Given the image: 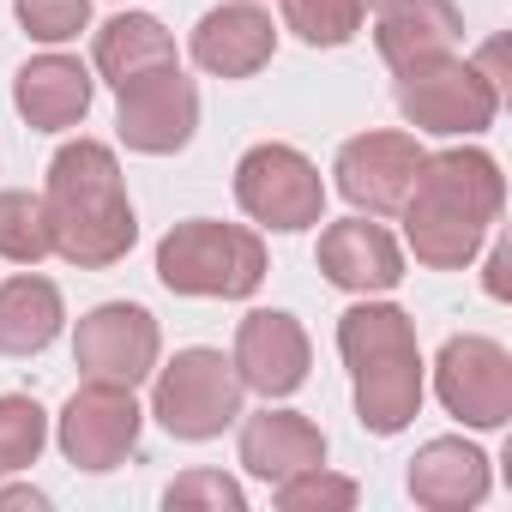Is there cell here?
Returning <instances> with one entry per match:
<instances>
[{
  "label": "cell",
  "mask_w": 512,
  "mask_h": 512,
  "mask_svg": "<svg viewBox=\"0 0 512 512\" xmlns=\"http://www.w3.org/2000/svg\"><path fill=\"white\" fill-rule=\"evenodd\" d=\"M506 205V181L500 163L476 145H452V151H428L410 193H404V241L422 266L434 272H464L476 260V247L488 241V229L500 223Z\"/></svg>",
  "instance_id": "1"
},
{
  "label": "cell",
  "mask_w": 512,
  "mask_h": 512,
  "mask_svg": "<svg viewBox=\"0 0 512 512\" xmlns=\"http://www.w3.org/2000/svg\"><path fill=\"white\" fill-rule=\"evenodd\" d=\"M43 211H49L55 253L79 272H103V266L127 260L133 241H139V217H133L121 163L97 139H73V145L55 151Z\"/></svg>",
  "instance_id": "2"
},
{
  "label": "cell",
  "mask_w": 512,
  "mask_h": 512,
  "mask_svg": "<svg viewBox=\"0 0 512 512\" xmlns=\"http://www.w3.org/2000/svg\"><path fill=\"white\" fill-rule=\"evenodd\" d=\"M338 350L356 386V422L380 440L404 434L422 416V344H416V320L392 302H356L338 320Z\"/></svg>",
  "instance_id": "3"
},
{
  "label": "cell",
  "mask_w": 512,
  "mask_h": 512,
  "mask_svg": "<svg viewBox=\"0 0 512 512\" xmlns=\"http://www.w3.org/2000/svg\"><path fill=\"white\" fill-rule=\"evenodd\" d=\"M157 278L169 296H211V302H247L266 284V241L217 223V217H187L157 241Z\"/></svg>",
  "instance_id": "4"
},
{
  "label": "cell",
  "mask_w": 512,
  "mask_h": 512,
  "mask_svg": "<svg viewBox=\"0 0 512 512\" xmlns=\"http://www.w3.org/2000/svg\"><path fill=\"white\" fill-rule=\"evenodd\" d=\"M241 374L223 350H175L169 368H157V392H151V416L175 434V440H217L223 428L241 422Z\"/></svg>",
  "instance_id": "5"
},
{
  "label": "cell",
  "mask_w": 512,
  "mask_h": 512,
  "mask_svg": "<svg viewBox=\"0 0 512 512\" xmlns=\"http://www.w3.org/2000/svg\"><path fill=\"white\" fill-rule=\"evenodd\" d=\"M398 115L416 133H440V139H470L488 133L500 115V85L476 67V61H428L416 73H398Z\"/></svg>",
  "instance_id": "6"
},
{
  "label": "cell",
  "mask_w": 512,
  "mask_h": 512,
  "mask_svg": "<svg viewBox=\"0 0 512 512\" xmlns=\"http://www.w3.org/2000/svg\"><path fill=\"white\" fill-rule=\"evenodd\" d=\"M235 205L266 229H314L326 217V181L296 145H253L235 163Z\"/></svg>",
  "instance_id": "7"
},
{
  "label": "cell",
  "mask_w": 512,
  "mask_h": 512,
  "mask_svg": "<svg viewBox=\"0 0 512 512\" xmlns=\"http://www.w3.org/2000/svg\"><path fill=\"white\" fill-rule=\"evenodd\" d=\"M115 133L139 157H175L199 133V85L181 73V61L151 67L115 91Z\"/></svg>",
  "instance_id": "8"
},
{
  "label": "cell",
  "mask_w": 512,
  "mask_h": 512,
  "mask_svg": "<svg viewBox=\"0 0 512 512\" xmlns=\"http://www.w3.org/2000/svg\"><path fill=\"white\" fill-rule=\"evenodd\" d=\"M434 392H440L446 416H458L464 428H506V416H512V356L482 332H458L434 356Z\"/></svg>",
  "instance_id": "9"
},
{
  "label": "cell",
  "mask_w": 512,
  "mask_h": 512,
  "mask_svg": "<svg viewBox=\"0 0 512 512\" xmlns=\"http://www.w3.org/2000/svg\"><path fill=\"white\" fill-rule=\"evenodd\" d=\"M139 428H145V410L133 404V386L85 380V386L67 398L55 440H61L67 464L103 476V470H115V464H127V458L139 452Z\"/></svg>",
  "instance_id": "10"
},
{
  "label": "cell",
  "mask_w": 512,
  "mask_h": 512,
  "mask_svg": "<svg viewBox=\"0 0 512 512\" xmlns=\"http://www.w3.org/2000/svg\"><path fill=\"white\" fill-rule=\"evenodd\" d=\"M157 350H163V332L139 302H103L73 326V362L91 380L139 386L145 374H157Z\"/></svg>",
  "instance_id": "11"
},
{
  "label": "cell",
  "mask_w": 512,
  "mask_h": 512,
  "mask_svg": "<svg viewBox=\"0 0 512 512\" xmlns=\"http://www.w3.org/2000/svg\"><path fill=\"white\" fill-rule=\"evenodd\" d=\"M235 374L247 392H260L266 404L272 398H290L302 380H308V362H314V344L302 332L296 314L284 308H253L241 326H235Z\"/></svg>",
  "instance_id": "12"
},
{
  "label": "cell",
  "mask_w": 512,
  "mask_h": 512,
  "mask_svg": "<svg viewBox=\"0 0 512 512\" xmlns=\"http://www.w3.org/2000/svg\"><path fill=\"white\" fill-rule=\"evenodd\" d=\"M422 157H428V151H422L410 133H356V139H344L332 175H338V193H344L356 211L392 217V211L404 205V193H410Z\"/></svg>",
  "instance_id": "13"
},
{
  "label": "cell",
  "mask_w": 512,
  "mask_h": 512,
  "mask_svg": "<svg viewBox=\"0 0 512 512\" xmlns=\"http://www.w3.org/2000/svg\"><path fill=\"white\" fill-rule=\"evenodd\" d=\"M320 272L350 296H386L404 278V247L374 217H344L320 229Z\"/></svg>",
  "instance_id": "14"
},
{
  "label": "cell",
  "mask_w": 512,
  "mask_h": 512,
  "mask_svg": "<svg viewBox=\"0 0 512 512\" xmlns=\"http://www.w3.org/2000/svg\"><path fill=\"white\" fill-rule=\"evenodd\" d=\"M464 43V13L452 0H380V25H374V49L392 73H416L428 61L458 55Z\"/></svg>",
  "instance_id": "15"
},
{
  "label": "cell",
  "mask_w": 512,
  "mask_h": 512,
  "mask_svg": "<svg viewBox=\"0 0 512 512\" xmlns=\"http://www.w3.org/2000/svg\"><path fill=\"white\" fill-rule=\"evenodd\" d=\"M278 49V25L272 13H260L253 0H235V7H211L193 25V61L211 79H253Z\"/></svg>",
  "instance_id": "16"
},
{
  "label": "cell",
  "mask_w": 512,
  "mask_h": 512,
  "mask_svg": "<svg viewBox=\"0 0 512 512\" xmlns=\"http://www.w3.org/2000/svg\"><path fill=\"white\" fill-rule=\"evenodd\" d=\"M488 494V452L458 440V434H440L428 446H416L410 458V500L428 506V512H464Z\"/></svg>",
  "instance_id": "17"
},
{
  "label": "cell",
  "mask_w": 512,
  "mask_h": 512,
  "mask_svg": "<svg viewBox=\"0 0 512 512\" xmlns=\"http://www.w3.org/2000/svg\"><path fill=\"white\" fill-rule=\"evenodd\" d=\"M241 464L260 482H284L296 470L326 464V434L302 410H272L266 404L260 416H241Z\"/></svg>",
  "instance_id": "18"
},
{
  "label": "cell",
  "mask_w": 512,
  "mask_h": 512,
  "mask_svg": "<svg viewBox=\"0 0 512 512\" xmlns=\"http://www.w3.org/2000/svg\"><path fill=\"white\" fill-rule=\"evenodd\" d=\"M13 103L37 133H67L91 115V73L73 55H37L13 73Z\"/></svg>",
  "instance_id": "19"
},
{
  "label": "cell",
  "mask_w": 512,
  "mask_h": 512,
  "mask_svg": "<svg viewBox=\"0 0 512 512\" xmlns=\"http://www.w3.org/2000/svg\"><path fill=\"white\" fill-rule=\"evenodd\" d=\"M61 290L37 272H19L0 284V356H43L61 338Z\"/></svg>",
  "instance_id": "20"
},
{
  "label": "cell",
  "mask_w": 512,
  "mask_h": 512,
  "mask_svg": "<svg viewBox=\"0 0 512 512\" xmlns=\"http://www.w3.org/2000/svg\"><path fill=\"white\" fill-rule=\"evenodd\" d=\"M175 61V37L151 19V13H115L103 31H97V73L121 91L127 79L151 73V67H169Z\"/></svg>",
  "instance_id": "21"
},
{
  "label": "cell",
  "mask_w": 512,
  "mask_h": 512,
  "mask_svg": "<svg viewBox=\"0 0 512 512\" xmlns=\"http://www.w3.org/2000/svg\"><path fill=\"white\" fill-rule=\"evenodd\" d=\"M380 0H284V31H296L308 49H344Z\"/></svg>",
  "instance_id": "22"
},
{
  "label": "cell",
  "mask_w": 512,
  "mask_h": 512,
  "mask_svg": "<svg viewBox=\"0 0 512 512\" xmlns=\"http://www.w3.org/2000/svg\"><path fill=\"white\" fill-rule=\"evenodd\" d=\"M55 253V235H49V211L37 193H19L7 187L0 193V260H13V266H37Z\"/></svg>",
  "instance_id": "23"
},
{
  "label": "cell",
  "mask_w": 512,
  "mask_h": 512,
  "mask_svg": "<svg viewBox=\"0 0 512 512\" xmlns=\"http://www.w3.org/2000/svg\"><path fill=\"white\" fill-rule=\"evenodd\" d=\"M49 446V416L37 398L25 392H7L0 398V476H13V470H31Z\"/></svg>",
  "instance_id": "24"
},
{
  "label": "cell",
  "mask_w": 512,
  "mask_h": 512,
  "mask_svg": "<svg viewBox=\"0 0 512 512\" xmlns=\"http://www.w3.org/2000/svg\"><path fill=\"white\" fill-rule=\"evenodd\" d=\"M272 488H278V506H284V512H350V506L362 500V488H356L350 476H332L326 464L296 470V476H284V482H272Z\"/></svg>",
  "instance_id": "25"
},
{
  "label": "cell",
  "mask_w": 512,
  "mask_h": 512,
  "mask_svg": "<svg viewBox=\"0 0 512 512\" xmlns=\"http://www.w3.org/2000/svg\"><path fill=\"white\" fill-rule=\"evenodd\" d=\"M13 13L31 43H73L91 25V0H13Z\"/></svg>",
  "instance_id": "26"
},
{
  "label": "cell",
  "mask_w": 512,
  "mask_h": 512,
  "mask_svg": "<svg viewBox=\"0 0 512 512\" xmlns=\"http://www.w3.org/2000/svg\"><path fill=\"white\" fill-rule=\"evenodd\" d=\"M163 506H169V512H187V506H205V512H241L247 494H241V482L223 476V470H187V476H175V482L163 488Z\"/></svg>",
  "instance_id": "27"
},
{
  "label": "cell",
  "mask_w": 512,
  "mask_h": 512,
  "mask_svg": "<svg viewBox=\"0 0 512 512\" xmlns=\"http://www.w3.org/2000/svg\"><path fill=\"white\" fill-rule=\"evenodd\" d=\"M0 506H7V512H19V506L43 512V506H49V494H43V488H0Z\"/></svg>",
  "instance_id": "28"
},
{
  "label": "cell",
  "mask_w": 512,
  "mask_h": 512,
  "mask_svg": "<svg viewBox=\"0 0 512 512\" xmlns=\"http://www.w3.org/2000/svg\"><path fill=\"white\" fill-rule=\"evenodd\" d=\"M488 296H506V241H494L488 253Z\"/></svg>",
  "instance_id": "29"
}]
</instances>
